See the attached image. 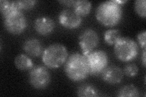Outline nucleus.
Instances as JSON below:
<instances>
[{"instance_id":"nucleus-1","label":"nucleus","mask_w":146,"mask_h":97,"mask_svg":"<svg viewBox=\"0 0 146 97\" xmlns=\"http://www.w3.org/2000/svg\"><path fill=\"white\" fill-rule=\"evenodd\" d=\"M122 13V4L117 0H110L100 3L96 10L95 15L103 26L113 27L120 22Z\"/></svg>"},{"instance_id":"nucleus-2","label":"nucleus","mask_w":146,"mask_h":97,"mask_svg":"<svg viewBox=\"0 0 146 97\" xmlns=\"http://www.w3.org/2000/svg\"><path fill=\"white\" fill-rule=\"evenodd\" d=\"M64 71L66 77L74 82L84 81L90 75L87 59L83 54L75 52L68 57Z\"/></svg>"},{"instance_id":"nucleus-3","label":"nucleus","mask_w":146,"mask_h":97,"mask_svg":"<svg viewBox=\"0 0 146 97\" xmlns=\"http://www.w3.org/2000/svg\"><path fill=\"white\" fill-rule=\"evenodd\" d=\"M68 58V52L65 46L54 43L46 48L42 53V61L49 69H57L65 64Z\"/></svg>"},{"instance_id":"nucleus-4","label":"nucleus","mask_w":146,"mask_h":97,"mask_svg":"<svg viewBox=\"0 0 146 97\" xmlns=\"http://www.w3.org/2000/svg\"><path fill=\"white\" fill-rule=\"evenodd\" d=\"M139 51L138 43L129 37H121L114 45L115 56L122 62H129L135 59Z\"/></svg>"},{"instance_id":"nucleus-5","label":"nucleus","mask_w":146,"mask_h":97,"mask_svg":"<svg viewBox=\"0 0 146 97\" xmlns=\"http://www.w3.org/2000/svg\"><path fill=\"white\" fill-rule=\"evenodd\" d=\"M4 26L11 34L20 35L25 31L27 26L26 16L21 11H13L3 17Z\"/></svg>"},{"instance_id":"nucleus-6","label":"nucleus","mask_w":146,"mask_h":97,"mask_svg":"<svg viewBox=\"0 0 146 97\" xmlns=\"http://www.w3.org/2000/svg\"><path fill=\"white\" fill-rule=\"evenodd\" d=\"M51 81V75L46 66L37 65L32 68L29 73V82L37 90L46 88Z\"/></svg>"},{"instance_id":"nucleus-7","label":"nucleus","mask_w":146,"mask_h":97,"mask_svg":"<svg viewBox=\"0 0 146 97\" xmlns=\"http://www.w3.org/2000/svg\"><path fill=\"white\" fill-rule=\"evenodd\" d=\"M85 57L87 59L91 75H99L108 66V57L107 53L104 50H93Z\"/></svg>"},{"instance_id":"nucleus-8","label":"nucleus","mask_w":146,"mask_h":97,"mask_svg":"<svg viewBox=\"0 0 146 97\" xmlns=\"http://www.w3.org/2000/svg\"><path fill=\"white\" fill-rule=\"evenodd\" d=\"M99 43V36L94 29H86L82 32L79 37V45L84 55L93 51Z\"/></svg>"},{"instance_id":"nucleus-9","label":"nucleus","mask_w":146,"mask_h":97,"mask_svg":"<svg viewBox=\"0 0 146 97\" xmlns=\"http://www.w3.org/2000/svg\"><path fill=\"white\" fill-rule=\"evenodd\" d=\"M58 21L60 24L68 29H77L81 25L82 17L74 12V10L64 9L58 15Z\"/></svg>"},{"instance_id":"nucleus-10","label":"nucleus","mask_w":146,"mask_h":97,"mask_svg":"<svg viewBox=\"0 0 146 97\" xmlns=\"http://www.w3.org/2000/svg\"><path fill=\"white\" fill-rule=\"evenodd\" d=\"M102 80L108 84L115 85L119 84L124 77V72L117 66H107L101 73Z\"/></svg>"},{"instance_id":"nucleus-11","label":"nucleus","mask_w":146,"mask_h":97,"mask_svg":"<svg viewBox=\"0 0 146 97\" xmlns=\"http://www.w3.org/2000/svg\"><path fill=\"white\" fill-rule=\"evenodd\" d=\"M35 31L42 36H47L54 31L56 24L52 19L47 16H42L36 18L34 24Z\"/></svg>"},{"instance_id":"nucleus-12","label":"nucleus","mask_w":146,"mask_h":97,"mask_svg":"<svg viewBox=\"0 0 146 97\" xmlns=\"http://www.w3.org/2000/svg\"><path fill=\"white\" fill-rule=\"evenodd\" d=\"M23 49L32 57H38L42 55L43 47L41 41L36 38H29L23 44Z\"/></svg>"},{"instance_id":"nucleus-13","label":"nucleus","mask_w":146,"mask_h":97,"mask_svg":"<svg viewBox=\"0 0 146 97\" xmlns=\"http://www.w3.org/2000/svg\"><path fill=\"white\" fill-rule=\"evenodd\" d=\"M15 67L20 71H29L34 67L33 62L27 55L21 53L18 55L14 59Z\"/></svg>"},{"instance_id":"nucleus-14","label":"nucleus","mask_w":146,"mask_h":97,"mask_svg":"<svg viewBox=\"0 0 146 97\" xmlns=\"http://www.w3.org/2000/svg\"><path fill=\"white\" fill-rule=\"evenodd\" d=\"M92 4L87 0H77L73 8L74 12L80 16H86L90 14Z\"/></svg>"},{"instance_id":"nucleus-15","label":"nucleus","mask_w":146,"mask_h":97,"mask_svg":"<svg viewBox=\"0 0 146 97\" xmlns=\"http://www.w3.org/2000/svg\"><path fill=\"white\" fill-rule=\"evenodd\" d=\"M76 93L77 95L80 97L99 96L98 90L96 89V87L90 84L80 85L77 88Z\"/></svg>"},{"instance_id":"nucleus-16","label":"nucleus","mask_w":146,"mask_h":97,"mask_svg":"<svg viewBox=\"0 0 146 97\" xmlns=\"http://www.w3.org/2000/svg\"><path fill=\"white\" fill-rule=\"evenodd\" d=\"M139 90L137 87L133 84L125 85L118 90L117 96L119 97H135L139 96Z\"/></svg>"},{"instance_id":"nucleus-17","label":"nucleus","mask_w":146,"mask_h":97,"mask_svg":"<svg viewBox=\"0 0 146 97\" xmlns=\"http://www.w3.org/2000/svg\"><path fill=\"white\" fill-rule=\"evenodd\" d=\"M121 37V32L118 29H111L107 30L104 35L105 42L110 46L115 45Z\"/></svg>"},{"instance_id":"nucleus-18","label":"nucleus","mask_w":146,"mask_h":97,"mask_svg":"<svg viewBox=\"0 0 146 97\" xmlns=\"http://www.w3.org/2000/svg\"><path fill=\"white\" fill-rule=\"evenodd\" d=\"M145 0H136L134 3V9L136 13L141 18H145Z\"/></svg>"},{"instance_id":"nucleus-19","label":"nucleus","mask_w":146,"mask_h":97,"mask_svg":"<svg viewBox=\"0 0 146 97\" xmlns=\"http://www.w3.org/2000/svg\"><path fill=\"white\" fill-rule=\"evenodd\" d=\"M124 74L127 77L132 78L136 77L139 72V68L135 64L129 63L127 64L124 69Z\"/></svg>"},{"instance_id":"nucleus-20","label":"nucleus","mask_w":146,"mask_h":97,"mask_svg":"<svg viewBox=\"0 0 146 97\" xmlns=\"http://www.w3.org/2000/svg\"><path fill=\"white\" fill-rule=\"evenodd\" d=\"M16 1L18 7L21 11L23 10H30L33 9L36 3L35 0H19Z\"/></svg>"},{"instance_id":"nucleus-21","label":"nucleus","mask_w":146,"mask_h":97,"mask_svg":"<svg viewBox=\"0 0 146 97\" xmlns=\"http://www.w3.org/2000/svg\"><path fill=\"white\" fill-rule=\"evenodd\" d=\"M145 36H146V32L145 30H143L142 32H139V33L138 34V35H137V37H136L137 41H138V44L139 45L140 47L143 49H145V47H146Z\"/></svg>"},{"instance_id":"nucleus-22","label":"nucleus","mask_w":146,"mask_h":97,"mask_svg":"<svg viewBox=\"0 0 146 97\" xmlns=\"http://www.w3.org/2000/svg\"><path fill=\"white\" fill-rule=\"evenodd\" d=\"M76 1L75 0H63V1H59L58 3L63 5H65L68 7H73Z\"/></svg>"},{"instance_id":"nucleus-23","label":"nucleus","mask_w":146,"mask_h":97,"mask_svg":"<svg viewBox=\"0 0 146 97\" xmlns=\"http://www.w3.org/2000/svg\"><path fill=\"white\" fill-rule=\"evenodd\" d=\"M145 54H146V50H145V49H143V55H142V56H141V62H142V64H143L144 67H145V66H146Z\"/></svg>"}]
</instances>
